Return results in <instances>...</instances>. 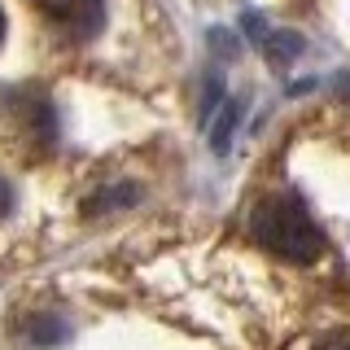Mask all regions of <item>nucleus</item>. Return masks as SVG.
<instances>
[{"label": "nucleus", "instance_id": "obj_2", "mask_svg": "<svg viewBox=\"0 0 350 350\" xmlns=\"http://www.w3.org/2000/svg\"><path fill=\"white\" fill-rule=\"evenodd\" d=\"M40 5L70 40H92L105 27V0H40Z\"/></svg>", "mask_w": 350, "mask_h": 350}, {"label": "nucleus", "instance_id": "obj_6", "mask_svg": "<svg viewBox=\"0 0 350 350\" xmlns=\"http://www.w3.org/2000/svg\"><path fill=\"white\" fill-rule=\"evenodd\" d=\"M31 342H36V346H57V342H66V324L44 315V320L31 324Z\"/></svg>", "mask_w": 350, "mask_h": 350}, {"label": "nucleus", "instance_id": "obj_9", "mask_svg": "<svg viewBox=\"0 0 350 350\" xmlns=\"http://www.w3.org/2000/svg\"><path fill=\"white\" fill-rule=\"evenodd\" d=\"M9 211H14V189H9V184L0 180V219H5Z\"/></svg>", "mask_w": 350, "mask_h": 350}, {"label": "nucleus", "instance_id": "obj_1", "mask_svg": "<svg viewBox=\"0 0 350 350\" xmlns=\"http://www.w3.org/2000/svg\"><path fill=\"white\" fill-rule=\"evenodd\" d=\"M250 232L262 250L289 258V262H315L324 254V232L311 219V211L289 193H271L262 197L250 215Z\"/></svg>", "mask_w": 350, "mask_h": 350}, {"label": "nucleus", "instance_id": "obj_8", "mask_svg": "<svg viewBox=\"0 0 350 350\" xmlns=\"http://www.w3.org/2000/svg\"><path fill=\"white\" fill-rule=\"evenodd\" d=\"M315 350H350V333H328L324 342H315Z\"/></svg>", "mask_w": 350, "mask_h": 350}, {"label": "nucleus", "instance_id": "obj_10", "mask_svg": "<svg viewBox=\"0 0 350 350\" xmlns=\"http://www.w3.org/2000/svg\"><path fill=\"white\" fill-rule=\"evenodd\" d=\"M0 44H5V9H0Z\"/></svg>", "mask_w": 350, "mask_h": 350}, {"label": "nucleus", "instance_id": "obj_7", "mask_svg": "<svg viewBox=\"0 0 350 350\" xmlns=\"http://www.w3.org/2000/svg\"><path fill=\"white\" fill-rule=\"evenodd\" d=\"M262 44H267V57L276 62V66H284V62L293 57V53L302 49V40H298V36H267Z\"/></svg>", "mask_w": 350, "mask_h": 350}, {"label": "nucleus", "instance_id": "obj_3", "mask_svg": "<svg viewBox=\"0 0 350 350\" xmlns=\"http://www.w3.org/2000/svg\"><path fill=\"white\" fill-rule=\"evenodd\" d=\"M9 105H14V123L27 131L36 145H49V140L57 136V118H53L49 96H40V92H14V96H9Z\"/></svg>", "mask_w": 350, "mask_h": 350}, {"label": "nucleus", "instance_id": "obj_4", "mask_svg": "<svg viewBox=\"0 0 350 350\" xmlns=\"http://www.w3.org/2000/svg\"><path fill=\"white\" fill-rule=\"evenodd\" d=\"M136 197H140V189L123 184V189H105V193L88 197V206H83V211H88V215H101V211H109V206H131Z\"/></svg>", "mask_w": 350, "mask_h": 350}, {"label": "nucleus", "instance_id": "obj_5", "mask_svg": "<svg viewBox=\"0 0 350 350\" xmlns=\"http://www.w3.org/2000/svg\"><path fill=\"white\" fill-rule=\"evenodd\" d=\"M237 118H241V105L237 101H228L224 105V118L215 123V131H211V145H215V153H224L228 149V140H232V127H237Z\"/></svg>", "mask_w": 350, "mask_h": 350}]
</instances>
